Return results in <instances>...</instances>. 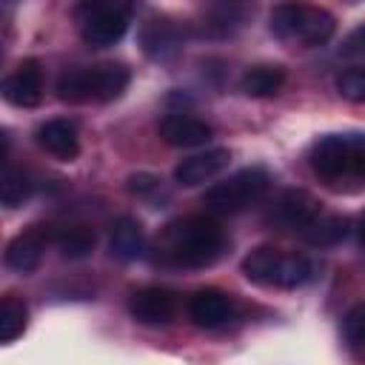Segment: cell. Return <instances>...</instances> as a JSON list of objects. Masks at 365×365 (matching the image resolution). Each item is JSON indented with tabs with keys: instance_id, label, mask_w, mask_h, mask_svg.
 <instances>
[{
	"instance_id": "obj_1",
	"label": "cell",
	"mask_w": 365,
	"mask_h": 365,
	"mask_svg": "<svg viewBox=\"0 0 365 365\" xmlns=\"http://www.w3.org/2000/svg\"><path fill=\"white\" fill-rule=\"evenodd\" d=\"M157 259L171 268H208L225 251V234L211 217H180L157 237Z\"/></svg>"
},
{
	"instance_id": "obj_2",
	"label": "cell",
	"mask_w": 365,
	"mask_h": 365,
	"mask_svg": "<svg viewBox=\"0 0 365 365\" xmlns=\"http://www.w3.org/2000/svg\"><path fill=\"white\" fill-rule=\"evenodd\" d=\"M308 160L331 188L365 185V134H325L311 145Z\"/></svg>"
},
{
	"instance_id": "obj_3",
	"label": "cell",
	"mask_w": 365,
	"mask_h": 365,
	"mask_svg": "<svg viewBox=\"0 0 365 365\" xmlns=\"http://www.w3.org/2000/svg\"><path fill=\"white\" fill-rule=\"evenodd\" d=\"M242 274L248 282L262 288H302L317 279L319 262L305 254H285L279 248H254L242 259Z\"/></svg>"
},
{
	"instance_id": "obj_4",
	"label": "cell",
	"mask_w": 365,
	"mask_h": 365,
	"mask_svg": "<svg viewBox=\"0 0 365 365\" xmlns=\"http://www.w3.org/2000/svg\"><path fill=\"white\" fill-rule=\"evenodd\" d=\"M268 29L282 43L314 48V46H322L334 37L336 20H334L331 11H325L319 6H311V3H302V0H288V3H279L271 11Z\"/></svg>"
},
{
	"instance_id": "obj_5",
	"label": "cell",
	"mask_w": 365,
	"mask_h": 365,
	"mask_svg": "<svg viewBox=\"0 0 365 365\" xmlns=\"http://www.w3.org/2000/svg\"><path fill=\"white\" fill-rule=\"evenodd\" d=\"M128 80L131 74L120 63L68 68L57 80V97L63 103H111L128 88Z\"/></svg>"
},
{
	"instance_id": "obj_6",
	"label": "cell",
	"mask_w": 365,
	"mask_h": 365,
	"mask_svg": "<svg viewBox=\"0 0 365 365\" xmlns=\"http://www.w3.org/2000/svg\"><path fill=\"white\" fill-rule=\"evenodd\" d=\"M134 14V0H83L77 6V26L88 46L108 48L123 40Z\"/></svg>"
},
{
	"instance_id": "obj_7",
	"label": "cell",
	"mask_w": 365,
	"mask_h": 365,
	"mask_svg": "<svg viewBox=\"0 0 365 365\" xmlns=\"http://www.w3.org/2000/svg\"><path fill=\"white\" fill-rule=\"evenodd\" d=\"M268 182H271V177L265 168H259V165L242 168L234 177L211 185L202 194V205L214 214H240L262 200V194L268 191Z\"/></svg>"
},
{
	"instance_id": "obj_8",
	"label": "cell",
	"mask_w": 365,
	"mask_h": 365,
	"mask_svg": "<svg viewBox=\"0 0 365 365\" xmlns=\"http://www.w3.org/2000/svg\"><path fill=\"white\" fill-rule=\"evenodd\" d=\"M322 211H319V202H317V197L314 194H308V191H302V188H291V191H285L277 202H274V208H271V214H268V222L271 225H277L279 231H302L314 217H319Z\"/></svg>"
},
{
	"instance_id": "obj_9",
	"label": "cell",
	"mask_w": 365,
	"mask_h": 365,
	"mask_svg": "<svg viewBox=\"0 0 365 365\" xmlns=\"http://www.w3.org/2000/svg\"><path fill=\"white\" fill-rule=\"evenodd\" d=\"M128 314L140 325H168L177 314V294L160 285L140 288L128 297Z\"/></svg>"
},
{
	"instance_id": "obj_10",
	"label": "cell",
	"mask_w": 365,
	"mask_h": 365,
	"mask_svg": "<svg viewBox=\"0 0 365 365\" xmlns=\"http://www.w3.org/2000/svg\"><path fill=\"white\" fill-rule=\"evenodd\" d=\"M3 100L17 108H34L43 100V68L34 57L23 60L0 86Z\"/></svg>"
},
{
	"instance_id": "obj_11",
	"label": "cell",
	"mask_w": 365,
	"mask_h": 365,
	"mask_svg": "<svg viewBox=\"0 0 365 365\" xmlns=\"http://www.w3.org/2000/svg\"><path fill=\"white\" fill-rule=\"evenodd\" d=\"M234 299L220 288H202L188 302V317L200 328H220L234 317Z\"/></svg>"
},
{
	"instance_id": "obj_12",
	"label": "cell",
	"mask_w": 365,
	"mask_h": 365,
	"mask_svg": "<svg viewBox=\"0 0 365 365\" xmlns=\"http://www.w3.org/2000/svg\"><path fill=\"white\" fill-rule=\"evenodd\" d=\"M140 46H143V51L151 60L165 63V60H174L182 51V31L171 20L154 17V20L143 23V29H140Z\"/></svg>"
},
{
	"instance_id": "obj_13",
	"label": "cell",
	"mask_w": 365,
	"mask_h": 365,
	"mask_svg": "<svg viewBox=\"0 0 365 365\" xmlns=\"http://www.w3.org/2000/svg\"><path fill=\"white\" fill-rule=\"evenodd\" d=\"M211 125L188 117V114H168L160 120V137L174 145V148H194V145H205L211 140Z\"/></svg>"
},
{
	"instance_id": "obj_14",
	"label": "cell",
	"mask_w": 365,
	"mask_h": 365,
	"mask_svg": "<svg viewBox=\"0 0 365 365\" xmlns=\"http://www.w3.org/2000/svg\"><path fill=\"white\" fill-rule=\"evenodd\" d=\"M231 163V151L228 148H208L202 154H194L188 160H182L174 168V180L180 185H200L211 177H217L222 168H228Z\"/></svg>"
},
{
	"instance_id": "obj_15",
	"label": "cell",
	"mask_w": 365,
	"mask_h": 365,
	"mask_svg": "<svg viewBox=\"0 0 365 365\" xmlns=\"http://www.w3.org/2000/svg\"><path fill=\"white\" fill-rule=\"evenodd\" d=\"M46 242H48V234L40 231V228H29L23 234H17L9 245H6V265L17 274H29L40 265L43 259V251H46Z\"/></svg>"
},
{
	"instance_id": "obj_16",
	"label": "cell",
	"mask_w": 365,
	"mask_h": 365,
	"mask_svg": "<svg viewBox=\"0 0 365 365\" xmlns=\"http://www.w3.org/2000/svg\"><path fill=\"white\" fill-rule=\"evenodd\" d=\"M37 143L54 154L57 160L71 163L80 154V137H77V125L71 120H48L37 128Z\"/></svg>"
},
{
	"instance_id": "obj_17",
	"label": "cell",
	"mask_w": 365,
	"mask_h": 365,
	"mask_svg": "<svg viewBox=\"0 0 365 365\" xmlns=\"http://www.w3.org/2000/svg\"><path fill=\"white\" fill-rule=\"evenodd\" d=\"M251 9H254V0H214L205 17V31L211 37L234 34L245 23Z\"/></svg>"
},
{
	"instance_id": "obj_18",
	"label": "cell",
	"mask_w": 365,
	"mask_h": 365,
	"mask_svg": "<svg viewBox=\"0 0 365 365\" xmlns=\"http://www.w3.org/2000/svg\"><path fill=\"white\" fill-rule=\"evenodd\" d=\"M108 251L114 259H123V262H131V259H140L145 254V234H143V225L134 220V217H120L111 228V240H108Z\"/></svg>"
},
{
	"instance_id": "obj_19",
	"label": "cell",
	"mask_w": 365,
	"mask_h": 365,
	"mask_svg": "<svg viewBox=\"0 0 365 365\" xmlns=\"http://www.w3.org/2000/svg\"><path fill=\"white\" fill-rule=\"evenodd\" d=\"M299 237L314 248H331L348 237V220L336 214H319L299 231Z\"/></svg>"
},
{
	"instance_id": "obj_20",
	"label": "cell",
	"mask_w": 365,
	"mask_h": 365,
	"mask_svg": "<svg viewBox=\"0 0 365 365\" xmlns=\"http://www.w3.org/2000/svg\"><path fill=\"white\" fill-rule=\"evenodd\" d=\"M282 83H285V68L265 63V66H251L242 74L240 88L248 97H274L282 88Z\"/></svg>"
},
{
	"instance_id": "obj_21",
	"label": "cell",
	"mask_w": 365,
	"mask_h": 365,
	"mask_svg": "<svg viewBox=\"0 0 365 365\" xmlns=\"http://www.w3.org/2000/svg\"><path fill=\"white\" fill-rule=\"evenodd\" d=\"M54 242L66 259H83L94 251V231L88 225H68L54 237Z\"/></svg>"
},
{
	"instance_id": "obj_22",
	"label": "cell",
	"mask_w": 365,
	"mask_h": 365,
	"mask_svg": "<svg viewBox=\"0 0 365 365\" xmlns=\"http://www.w3.org/2000/svg\"><path fill=\"white\" fill-rule=\"evenodd\" d=\"M31 188H34V185L29 182V177H26L23 171L11 168L9 160H6L3 180H0V200H3V205H6V208H17V205H23V202L31 197Z\"/></svg>"
},
{
	"instance_id": "obj_23",
	"label": "cell",
	"mask_w": 365,
	"mask_h": 365,
	"mask_svg": "<svg viewBox=\"0 0 365 365\" xmlns=\"http://www.w3.org/2000/svg\"><path fill=\"white\" fill-rule=\"evenodd\" d=\"M26 305L17 297H3L0 302V342H14L26 331Z\"/></svg>"
},
{
	"instance_id": "obj_24",
	"label": "cell",
	"mask_w": 365,
	"mask_h": 365,
	"mask_svg": "<svg viewBox=\"0 0 365 365\" xmlns=\"http://www.w3.org/2000/svg\"><path fill=\"white\" fill-rule=\"evenodd\" d=\"M125 188L137 197V200H145V202H160V200H168V191L163 188V180L157 174H148V171H140V174H131Z\"/></svg>"
},
{
	"instance_id": "obj_25",
	"label": "cell",
	"mask_w": 365,
	"mask_h": 365,
	"mask_svg": "<svg viewBox=\"0 0 365 365\" xmlns=\"http://www.w3.org/2000/svg\"><path fill=\"white\" fill-rule=\"evenodd\" d=\"M336 91H339V97H345L351 103H365V66L339 71L336 74Z\"/></svg>"
},
{
	"instance_id": "obj_26",
	"label": "cell",
	"mask_w": 365,
	"mask_h": 365,
	"mask_svg": "<svg viewBox=\"0 0 365 365\" xmlns=\"http://www.w3.org/2000/svg\"><path fill=\"white\" fill-rule=\"evenodd\" d=\"M342 336H345V342H351L356 348H365V302L354 305L342 317Z\"/></svg>"
},
{
	"instance_id": "obj_27",
	"label": "cell",
	"mask_w": 365,
	"mask_h": 365,
	"mask_svg": "<svg viewBox=\"0 0 365 365\" xmlns=\"http://www.w3.org/2000/svg\"><path fill=\"white\" fill-rule=\"evenodd\" d=\"M339 54H342V57H365V26L354 29V31L342 40Z\"/></svg>"
},
{
	"instance_id": "obj_28",
	"label": "cell",
	"mask_w": 365,
	"mask_h": 365,
	"mask_svg": "<svg viewBox=\"0 0 365 365\" xmlns=\"http://www.w3.org/2000/svg\"><path fill=\"white\" fill-rule=\"evenodd\" d=\"M359 242H362V248H365V217H362V222H359Z\"/></svg>"
}]
</instances>
